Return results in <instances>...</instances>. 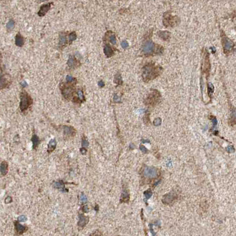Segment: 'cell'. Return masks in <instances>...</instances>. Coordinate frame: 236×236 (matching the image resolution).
<instances>
[{
	"label": "cell",
	"instance_id": "cell-1",
	"mask_svg": "<svg viewBox=\"0 0 236 236\" xmlns=\"http://www.w3.org/2000/svg\"><path fill=\"white\" fill-rule=\"evenodd\" d=\"M161 71L162 68L160 66H156L152 63L147 64L143 68V80L145 82H150L158 77Z\"/></svg>",
	"mask_w": 236,
	"mask_h": 236
},
{
	"label": "cell",
	"instance_id": "cell-2",
	"mask_svg": "<svg viewBox=\"0 0 236 236\" xmlns=\"http://www.w3.org/2000/svg\"><path fill=\"white\" fill-rule=\"evenodd\" d=\"M141 176L143 177V180L151 181L155 179H157L160 175V171L155 166H143L142 168Z\"/></svg>",
	"mask_w": 236,
	"mask_h": 236
},
{
	"label": "cell",
	"instance_id": "cell-3",
	"mask_svg": "<svg viewBox=\"0 0 236 236\" xmlns=\"http://www.w3.org/2000/svg\"><path fill=\"white\" fill-rule=\"evenodd\" d=\"M20 105L19 107L22 112H24L28 109V107L33 103L32 97L28 95L26 92H23L20 95Z\"/></svg>",
	"mask_w": 236,
	"mask_h": 236
},
{
	"label": "cell",
	"instance_id": "cell-4",
	"mask_svg": "<svg viewBox=\"0 0 236 236\" xmlns=\"http://www.w3.org/2000/svg\"><path fill=\"white\" fill-rule=\"evenodd\" d=\"M178 198V195L174 190L165 194L162 199V202L165 205L173 204Z\"/></svg>",
	"mask_w": 236,
	"mask_h": 236
},
{
	"label": "cell",
	"instance_id": "cell-5",
	"mask_svg": "<svg viewBox=\"0 0 236 236\" xmlns=\"http://www.w3.org/2000/svg\"><path fill=\"white\" fill-rule=\"evenodd\" d=\"M160 97L161 95L158 91H156L155 89L152 90L151 93L149 94V95L146 98L145 102L146 105L151 106L155 105L160 100Z\"/></svg>",
	"mask_w": 236,
	"mask_h": 236
},
{
	"label": "cell",
	"instance_id": "cell-6",
	"mask_svg": "<svg viewBox=\"0 0 236 236\" xmlns=\"http://www.w3.org/2000/svg\"><path fill=\"white\" fill-rule=\"evenodd\" d=\"M221 41L224 53L226 54L230 53L234 47L233 42L224 33H221Z\"/></svg>",
	"mask_w": 236,
	"mask_h": 236
},
{
	"label": "cell",
	"instance_id": "cell-7",
	"mask_svg": "<svg viewBox=\"0 0 236 236\" xmlns=\"http://www.w3.org/2000/svg\"><path fill=\"white\" fill-rule=\"evenodd\" d=\"M155 44L151 40H146L143 44L142 52L145 55L151 54L155 50Z\"/></svg>",
	"mask_w": 236,
	"mask_h": 236
},
{
	"label": "cell",
	"instance_id": "cell-8",
	"mask_svg": "<svg viewBox=\"0 0 236 236\" xmlns=\"http://www.w3.org/2000/svg\"><path fill=\"white\" fill-rule=\"evenodd\" d=\"M14 224L15 233L17 235H21L27 232L28 230V227L27 226L21 225L18 220L15 221L14 222Z\"/></svg>",
	"mask_w": 236,
	"mask_h": 236
},
{
	"label": "cell",
	"instance_id": "cell-9",
	"mask_svg": "<svg viewBox=\"0 0 236 236\" xmlns=\"http://www.w3.org/2000/svg\"><path fill=\"white\" fill-rule=\"evenodd\" d=\"M178 19H176V17H173L171 14L166 13L164 17V24L165 27L173 26L176 23V21Z\"/></svg>",
	"mask_w": 236,
	"mask_h": 236
},
{
	"label": "cell",
	"instance_id": "cell-10",
	"mask_svg": "<svg viewBox=\"0 0 236 236\" xmlns=\"http://www.w3.org/2000/svg\"><path fill=\"white\" fill-rule=\"evenodd\" d=\"M202 72H204V73L209 76L210 70V63L209 60V55L207 52H206L204 54V60L203 62L202 66Z\"/></svg>",
	"mask_w": 236,
	"mask_h": 236
},
{
	"label": "cell",
	"instance_id": "cell-11",
	"mask_svg": "<svg viewBox=\"0 0 236 236\" xmlns=\"http://www.w3.org/2000/svg\"><path fill=\"white\" fill-rule=\"evenodd\" d=\"M130 200V195L129 193L127 190V186L125 185H123V190L121 194V198H120V203H129Z\"/></svg>",
	"mask_w": 236,
	"mask_h": 236
},
{
	"label": "cell",
	"instance_id": "cell-12",
	"mask_svg": "<svg viewBox=\"0 0 236 236\" xmlns=\"http://www.w3.org/2000/svg\"><path fill=\"white\" fill-rule=\"evenodd\" d=\"M78 217H79V220H78L77 225L79 229L82 230L85 227V226L89 221V218L85 216L83 214H79Z\"/></svg>",
	"mask_w": 236,
	"mask_h": 236
},
{
	"label": "cell",
	"instance_id": "cell-13",
	"mask_svg": "<svg viewBox=\"0 0 236 236\" xmlns=\"http://www.w3.org/2000/svg\"><path fill=\"white\" fill-rule=\"evenodd\" d=\"M63 132L64 135L68 137H73L76 134V131L73 126H64Z\"/></svg>",
	"mask_w": 236,
	"mask_h": 236
},
{
	"label": "cell",
	"instance_id": "cell-14",
	"mask_svg": "<svg viewBox=\"0 0 236 236\" xmlns=\"http://www.w3.org/2000/svg\"><path fill=\"white\" fill-rule=\"evenodd\" d=\"M53 186L57 190L62 191V192H67V189L65 188V184L62 180H59L57 181H54L53 184Z\"/></svg>",
	"mask_w": 236,
	"mask_h": 236
},
{
	"label": "cell",
	"instance_id": "cell-15",
	"mask_svg": "<svg viewBox=\"0 0 236 236\" xmlns=\"http://www.w3.org/2000/svg\"><path fill=\"white\" fill-rule=\"evenodd\" d=\"M73 90L72 87L70 86H63L62 88V93L66 99L70 98L73 93Z\"/></svg>",
	"mask_w": 236,
	"mask_h": 236
},
{
	"label": "cell",
	"instance_id": "cell-16",
	"mask_svg": "<svg viewBox=\"0 0 236 236\" xmlns=\"http://www.w3.org/2000/svg\"><path fill=\"white\" fill-rule=\"evenodd\" d=\"M51 4L52 3H47V4L43 5L40 8V11H39L38 13V15L40 17L44 16L49 11V9H50Z\"/></svg>",
	"mask_w": 236,
	"mask_h": 236
},
{
	"label": "cell",
	"instance_id": "cell-17",
	"mask_svg": "<svg viewBox=\"0 0 236 236\" xmlns=\"http://www.w3.org/2000/svg\"><path fill=\"white\" fill-rule=\"evenodd\" d=\"M56 146H57V142L56 141V139H51L48 144L47 152L48 154L53 152L55 150Z\"/></svg>",
	"mask_w": 236,
	"mask_h": 236
},
{
	"label": "cell",
	"instance_id": "cell-18",
	"mask_svg": "<svg viewBox=\"0 0 236 236\" xmlns=\"http://www.w3.org/2000/svg\"><path fill=\"white\" fill-rule=\"evenodd\" d=\"M0 171L2 176H5L8 172V164L7 161H4L1 164L0 166Z\"/></svg>",
	"mask_w": 236,
	"mask_h": 236
},
{
	"label": "cell",
	"instance_id": "cell-19",
	"mask_svg": "<svg viewBox=\"0 0 236 236\" xmlns=\"http://www.w3.org/2000/svg\"><path fill=\"white\" fill-rule=\"evenodd\" d=\"M24 43V37L19 33L15 37V44L18 47H22Z\"/></svg>",
	"mask_w": 236,
	"mask_h": 236
},
{
	"label": "cell",
	"instance_id": "cell-20",
	"mask_svg": "<svg viewBox=\"0 0 236 236\" xmlns=\"http://www.w3.org/2000/svg\"><path fill=\"white\" fill-rule=\"evenodd\" d=\"M32 141L33 142V149L34 150H36L37 149L39 144H40V139H39V137L36 134H34L32 136Z\"/></svg>",
	"mask_w": 236,
	"mask_h": 236
},
{
	"label": "cell",
	"instance_id": "cell-21",
	"mask_svg": "<svg viewBox=\"0 0 236 236\" xmlns=\"http://www.w3.org/2000/svg\"><path fill=\"white\" fill-rule=\"evenodd\" d=\"M104 53L107 57H111L113 55V51L109 45H105L104 47Z\"/></svg>",
	"mask_w": 236,
	"mask_h": 236
},
{
	"label": "cell",
	"instance_id": "cell-22",
	"mask_svg": "<svg viewBox=\"0 0 236 236\" xmlns=\"http://www.w3.org/2000/svg\"><path fill=\"white\" fill-rule=\"evenodd\" d=\"M229 124L233 126L236 124V109H232L230 117L229 119Z\"/></svg>",
	"mask_w": 236,
	"mask_h": 236
},
{
	"label": "cell",
	"instance_id": "cell-23",
	"mask_svg": "<svg viewBox=\"0 0 236 236\" xmlns=\"http://www.w3.org/2000/svg\"><path fill=\"white\" fill-rule=\"evenodd\" d=\"M158 35L159 37L162 38L164 40H168L170 38V33L166 31H162V32H159L158 33Z\"/></svg>",
	"mask_w": 236,
	"mask_h": 236
},
{
	"label": "cell",
	"instance_id": "cell-24",
	"mask_svg": "<svg viewBox=\"0 0 236 236\" xmlns=\"http://www.w3.org/2000/svg\"><path fill=\"white\" fill-rule=\"evenodd\" d=\"M66 36L64 33H61L59 35V46H63L66 43Z\"/></svg>",
	"mask_w": 236,
	"mask_h": 236
},
{
	"label": "cell",
	"instance_id": "cell-25",
	"mask_svg": "<svg viewBox=\"0 0 236 236\" xmlns=\"http://www.w3.org/2000/svg\"><path fill=\"white\" fill-rule=\"evenodd\" d=\"M67 65L68 67H70L71 68L75 67L77 65V62L76 60L74 58V57L70 56L68 58V60L67 61Z\"/></svg>",
	"mask_w": 236,
	"mask_h": 236
},
{
	"label": "cell",
	"instance_id": "cell-26",
	"mask_svg": "<svg viewBox=\"0 0 236 236\" xmlns=\"http://www.w3.org/2000/svg\"><path fill=\"white\" fill-rule=\"evenodd\" d=\"M114 82L115 83L118 84H121L122 83V77L120 74L117 73V74L115 75V78H114Z\"/></svg>",
	"mask_w": 236,
	"mask_h": 236
},
{
	"label": "cell",
	"instance_id": "cell-27",
	"mask_svg": "<svg viewBox=\"0 0 236 236\" xmlns=\"http://www.w3.org/2000/svg\"><path fill=\"white\" fill-rule=\"evenodd\" d=\"M143 194H144V195H145V199H146V200H149V199L151 197V196H152V190H151V189H148V190H146L145 191H144Z\"/></svg>",
	"mask_w": 236,
	"mask_h": 236
},
{
	"label": "cell",
	"instance_id": "cell-28",
	"mask_svg": "<svg viewBox=\"0 0 236 236\" xmlns=\"http://www.w3.org/2000/svg\"><path fill=\"white\" fill-rule=\"evenodd\" d=\"M77 96H78V99L80 100V101L83 102L84 101V96L83 95V92L82 91V90L81 89H78L77 91Z\"/></svg>",
	"mask_w": 236,
	"mask_h": 236
},
{
	"label": "cell",
	"instance_id": "cell-29",
	"mask_svg": "<svg viewBox=\"0 0 236 236\" xmlns=\"http://www.w3.org/2000/svg\"><path fill=\"white\" fill-rule=\"evenodd\" d=\"M214 91V87L211 83L208 84V94L209 96L211 97Z\"/></svg>",
	"mask_w": 236,
	"mask_h": 236
},
{
	"label": "cell",
	"instance_id": "cell-30",
	"mask_svg": "<svg viewBox=\"0 0 236 236\" xmlns=\"http://www.w3.org/2000/svg\"><path fill=\"white\" fill-rule=\"evenodd\" d=\"M77 36L75 32H72L71 33L69 36H68V39H69V42L70 43H72V42H73L74 40H75L76 39Z\"/></svg>",
	"mask_w": 236,
	"mask_h": 236
},
{
	"label": "cell",
	"instance_id": "cell-31",
	"mask_svg": "<svg viewBox=\"0 0 236 236\" xmlns=\"http://www.w3.org/2000/svg\"><path fill=\"white\" fill-rule=\"evenodd\" d=\"M80 201L82 202V204H85L87 202V196H86V195L84 194H82L80 195Z\"/></svg>",
	"mask_w": 236,
	"mask_h": 236
},
{
	"label": "cell",
	"instance_id": "cell-32",
	"mask_svg": "<svg viewBox=\"0 0 236 236\" xmlns=\"http://www.w3.org/2000/svg\"><path fill=\"white\" fill-rule=\"evenodd\" d=\"M210 119L211 120V121H212V122H213V127L214 128V127L216 126V125H217V123H218V121H217V119H216V117H215V116H210Z\"/></svg>",
	"mask_w": 236,
	"mask_h": 236
},
{
	"label": "cell",
	"instance_id": "cell-33",
	"mask_svg": "<svg viewBox=\"0 0 236 236\" xmlns=\"http://www.w3.org/2000/svg\"><path fill=\"white\" fill-rule=\"evenodd\" d=\"M88 142L87 141V140L85 138V137H83L82 140V148H86L88 146Z\"/></svg>",
	"mask_w": 236,
	"mask_h": 236
},
{
	"label": "cell",
	"instance_id": "cell-34",
	"mask_svg": "<svg viewBox=\"0 0 236 236\" xmlns=\"http://www.w3.org/2000/svg\"><path fill=\"white\" fill-rule=\"evenodd\" d=\"M14 21L13 20V19H10V20L8 21V23L7 24V28L8 29L11 30L14 27Z\"/></svg>",
	"mask_w": 236,
	"mask_h": 236
},
{
	"label": "cell",
	"instance_id": "cell-35",
	"mask_svg": "<svg viewBox=\"0 0 236 236\" xmlns=\"http://www.w3.org/2000/svg\"><path fill=\"white\" fill-rule=\"evenodd\" d=\"M89 236H103V234L100 230H96V231L93 232Z\"/></svg>",
	"mask_w": 236,
	"mask_h": 236
},
{
	"label": "cell",
	"instance_id": "cell-36",
	"mask_svg": "<svg viewBox=\"0 0 236 236\" xmlns=\"http://www.w3.org/2000/svg\"><path fill=\"white\" fill-rule=\"evenodd\" d=\"M81 210L84 213H87L89 211V209H88V206L86 204H82L81 206Z\"/></svg>",
	"mask_w": 236,
	"mask_h": 236
},
{
	"label": "cell",
	"instance_id": "cell-37",
	"mask_svg": "<svg viewBox=\"0 0 236 236\" xmlns=\"http://www.w3.org/2000/svg\"><path fill=\"white\" fill-rule=\"evenodd\" d=\"M162 123V120L160 117H158V118H156V119L154 121V125L155 126H159Z\"/></svg>",
	"mask_w": 236,
	"mask_h": 236
},
{
	"label": "cell",
	"instance_id": "cell-38",
	"mask_svg": "<svg viewBox=\"0 0 236 236\" xmlns=\"http://www.w3.org/2000/svg\"><path fill=\"white\" fill-rule=\"evenodd\" d=\"M109 40L111 42V43L113 44H115L116 43V36L115 34H112L110 37H109Z\"/></svg>",
	"mask_w": 236,
	"mask_h": 236
},
{
	"label": "cell",
	"instance_id": "cell-39",
	"mask_svg": "<svg viewBox=\"0 0 236 236\" xmlns=\"http://www.w3.org/2000/svg\"><path fill=\"white\" fill-rule=\"evenodd\" d=\"M139 148H140L141 151L143 153H144V154H147L148 152V151H149L148 150V149H146V148L145 146H143V145H142V144L140 145Z\"/></svg>",
	"mask_w": 236,
	"mask_h": 236
},
{
	"label": "cell",
	"instance_id": "cell-40",
	"mask_svg": "<svg viewBox=\"0 0 236 236\" xmlns=\"http://www.w3.org/2000/svg\"><path fill=\"white\" fill-rule=\"evenodd\" d=\"M27 220V218L25 215H21L19 216L18 219V221L19 222H25Z\"/></svg>",
	"mask_w": 236,
	"mask_h": 236
},
{
	"label": "cell",
	"instance_id": "cell-41",
	"mask_svg": "<svg viewBox=\"0 0 236 236\" xmlns=\"http://www.w3.org/2000/svg\"><path fill=\"white\" fill-rule=\"evenodd\" d=\"M66 80H67V82L71 83V82H73L75 80V79H74V78L72 76H68H68H66Z\"/></svg>",
	"mask_w": 236,
	"mask_h": 236
},
{
	"label": "cell",
	"instance_id": "cell-42",
	"mask_svg": "<svg viewBox=\"0 0 236 236\" xmlns=\"http://www.w3.org/2000/svg\"><path fill=\"white\" fill-rule=\"evenodd\" d=\"M12 201H13V199H12V198L10 196H8L7 197L5 198V201H4L5 203L7 204H9V203H11Z\"/></svg>",
	"mask_w": 236,
	"mask_h": 236
},
{
	"label": "cell",
	"instance_id": "cell-43",
	"mask_svg": "<svg viewBox=\"0 0 236 236\" xmlns=\"http://www.w3.org/2000/svg\"><path fill=\"white\" fill-rule=\"evenodd\" d=\"M226 151H227L229 153H232L235 151V150L234 148V147L231 146H228L227 148H226Z\"/></svg>",
	"mask_w": 236,
	"mask_h": 236
},
{
	"label": "cell",
	"instance_id": "cell-44",
	"mask_svg": "<svg viewBox=\"0 0 236 236\" xmlns=\"http://www.w3.org/2000/svg\"><path fill=\"white\" fill-rule=\"evenodd\" d=\"M121 46L123 48H126L127 47L129 46V44L126 41H123L121 43Z\"/></svg>",
	"mask_w": 236,
	"mask_h": 236
},
{
	"label": "cell",
	"instance_id": "cell-45",
	"mask_svg": "<svg viewBox=\"0 0 236 236\" xmlns=\"http://www.w3.org/2000/svg\"><path fill=\"white\" fill-rule=\"evenodd\" d=\"M113 101L115 102H119L121 101V98L119 96H118L116 94H115L114 95V97H113Z\"/></svg>",
	"mask_w": 236,
	"mask_h": 236
},
{
	"label": "cell",
	"instance_id": "cell-46",
	"mask_svg": "<svg viewBox=\"0 0 236 236\" xmlns=\"http://www.w3.org/2000/svg\"><path fill=\"white\" fill-rule=\"evenodd\" d=\"M80 152H81L82 154L85 155L87 152V150H86V148H81L80 150Z\"/></svg>",
	"mask_w": 236,
	"mask_h": 236
},
{
	"label": "cell",
	"instance_id": "cell-47",
	"mask_svg": "<svg viewBox=\"0 0 236 236\" xmlns=\"http://www.w3.org/2000/svg\"><path fill=\"white\" fill-rule=\"evenodd\" d=\"M98 84H99V86L101 87H103L105 86V83L102 80L99 81V83H98Z\"/></svg>",
	"mask_w": 236,
	"mask_h": 236
},
{
	"label": "cell",
	"instance_id": "cell-48",
	"mask_svg": "<svg viewBox=\"0 0 236 236\" xmlns=\"http://www.w3.org/2000/svg\"><path fill=\"white\" fill-rule=\"evenodd\" d=\"M21 85H22V86L25 87V86H26L27 85V83H26L25 81H23V82L21 83Z\"/></svg>",
	"mask_w": 236,
	"mask_h": 236
},
{
	"label": "cell",
	"instance_id": "cell-49",
	"mask_svg": "<svg viewBox=\"0 0 236 236\" xmlns=\"http://www.w3.org/2000/svg\"><path fill=\"white\" fill-rule=\"evenodd\" d=\"M142 142H143V143H145V142H150V141H148V140H142Z\"/></svg>",
	"mask_w": 236,
	"mask_h": 236
}]
</instances>
